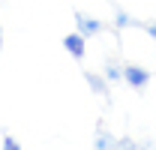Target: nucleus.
<instances>
[{
    "label": "nucleus",
    "mask_w": 156,
    "mask_h": 150,
    "mask_svg": "<svg viewBox=\"0 0 156 150\" xmlns=\"http://www.w3.org/2000/svg\"><path fill=\"white\" fill-rule=\"evenodd\" d=\"M123 84H129L132 90H144L150 84V69H144L138 63H126L123 66Z\"/></svg>",
    "instance_id": "nucleus-1"
},
{
    "label": "nucleus",
    "mask_w": 156,
    "mask_h": 150,
    "mask_svg": "<svg viewBox=\"0 0 156 150\" xmlns=\"http://www.w3.org/2000/svg\"><path fill=\"white\" fill-rule=\"evenodd\" d=\"M102 21L99 18H93V15H87V12H75V30L81 33L84 39H90V36H99L102 33Z\"/></svg>",
    "instance_id": "nucleus-2"
},
{
    "label": "nucleus",
    "mask_w": 156,
    "mask_h": 150,
    "mask_svg": "<svg viewBox=\"0 0 156 150\" xmlns=\"http://www.w3.org/2000/svg\"><path fill=\"white\" fill-rule=\"evenodd\" d=\"M63 48H66V54H72L75 60H81V57L87 54V39L81 36V33H66L63 36Z\"/></svg>",
    "instance_id": "nucleus-3"
},
{
    "label": "nucleus",
    "mask_w": 156,
    "mask_h": 150,
    "mask_svg": "<svg viewBox=\"0 0 156 150\" xmlns=\"http://www.w3.org/2000/svg\"><path fill=\"white\" fill-rule=\"evenodd\" d=\"M93 150H117L114 132H108V129L99 126V129H96V138H93Z\"/></svg>",
    "instance_id": "nucleus-4"
},
{
    "label": "nucleus",
    "mask_w": 156,
    "mask_h": 150,
    "mask_svg": "<svg viewBox=\"0 0 156 150\" xmlns=\"http://www.w3.org/2000/svg\"><path fill=\"white\" fill-rule=\"evenodd\" d=\"M84 81L93 87V93L105 96L108 93V81H105V75H96V72H84Z\"/></svg>",
    "instance_id": "nucleus-5"
},
{
    "label": "nucleus",
    "mask_w": 156,
    "mask_h": 150,
    "mask_svg": "<svg viewBox=\"0 0 156 150\" xmlns=\"http://www.w3.org/2000/svg\"><path fill=\"white\" fill-rule=\"evenodd\" d=\"M102 75H105V81L108 84H117V81H123V66L120 63H105V69H102Z\"/></svg>",
    "instance_id": "nucleus-6"
},
{
    "label": "nucleus",
    "mask_w": 156,
    "mask_h": 150,
    "mask_svg": "<svg viewBox=\"0 0 156 150\" xmlns=\"http://www.w3.org/2000/svg\"><path fill=\"white\" fill-rule=\"evenodd\" d=\"M114 24H117V27H135L138 21L132 18V15H126L120 6H114Z\"/></svg>",
    "instance_id": "nucleus-7"
},
{
    "label": "nucleus",
    "mask_w": 156,
    "mask_h": 150,
    "mask_svg": "<svg viewBox=\"0 0 156 150\" xmlns=\"http://www.w3.org/2000/svg\"><path fill=\"white\" fill-rule=\"evenodd\" d=\"M0 150H24L18 144V138H12V135H3V141H0Z\"/></svg>",
    "instance_id": "nucleus-8"
},
{
    "label": "nucleus",
    "mask_w": 156,
    "mask_h": 150,
    "mask_svg": "<svg viewBox=\"0 0 156 150\" xmlns=\"http://www.w3.org/2000/svg\"><path fill=\"white\" fill-rule=\"evenodd\" d=\"M117 150H138V144L132 138H117Z\"/></svg>",
    "instance_id": "nucleus-9"
},
{
    "label": "nucleus",
    "mask_w": 156,
    "mask_h": 150,
    "mask_svg": "<svg viewBox=\"0 0 156 150\" xmlns=\"http://www.w3.org/2000/svg\"><path fill=\"white\" fill-rule=\"evenodd\" d=\"M144 30H147V36L156 42V21H144Z\"/></svg>",
    "instance_id": "nucleus-10"
},
{
    "label": "nucleus",
    "mask_w": 156,
    "mask_h": 150,
    "mask_svg": "<svg viewBox=\"0 0 156 150\" xmlns=\"http://www.w3.org/2000/svg\"><path fill=\"white\" fill-rule=\"evenodd\" d=\"M0 48H3V27H0Z\"/></svg>",
    "instance_id": "nucleus-11"
}]
</instances>
